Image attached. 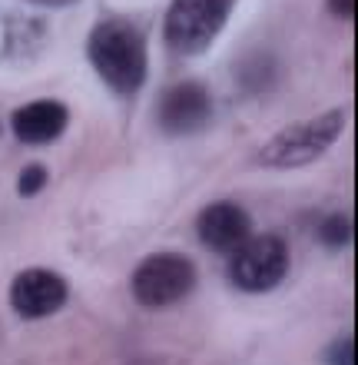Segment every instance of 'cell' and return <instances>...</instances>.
<instances>
[{
  "mask_svg": "<svg viewBox=\"0 0 358 365\" xmlns=\"http://www.w3.org/2000/svg\"><path fill=\"white\" fill-rule=\"evenodd\" d=\"M47 180H50L47 166L43 163H27L17 176V192L23 196V200H33V196H40V192L47 190Z\"/></svg>",
  "mask_w": 358,
  "mask_h": 365,
  "instance_id": "cell-11",
  "label": "cell"
},
{
  "mask_svg": "<svg viewBox=\"0 0 358 365\" xmlns=\"http://www.w3.org/2000/svg\"><path fill=\"white\" fill-rule=\"evenodd\" d=\"M325 365H355V336H342L325 349Z\"/></svg>",
  "mask_w": 358,
  "mask_h": 365,
  "instance_id": "cell-12",
  "label": "cell"
},
{
  "mask_svg": "<svg viewBox=\"0 0 358 365\" xmlns=\"http://www.w3.org/2000/svg\"><path fill=\"white\" fill-rule=\"evenodd\" d=\"M213 120V96L199 80H179L159 96L156 123L169 136H193Z\"/></svg>",
  "mask_w": 358,
  "mask_h": 365,
  "instance_id": "cell-7",
  "label": "cell"
},
{
  "mask_svg": "<svg viewBox=\"0 0 358 365\" xmlns=\"http://www.w3.org/2000/svg\"><path fill=\"white\" fill-rule=\"evenodd\" d=\"M329 10L339 20H352L355 17V0H329Z\"/></svg>",
  "mask_w": 358,
  "mask_h": 365,
  "instance_id": "cell-13",
  "label": "cell"
},
{
  "mask_svg": "<svg viewBox=\"0 0 358 365\" xmlns=\"http://www.w3.org/2000/svg\"><path fill=\"white\" fill-rule=\"evenodd\" d=\"M70 123V110L60 100H30V103L17 106L10 116V130L20 143L30 146H47L63 136Z\"/></svg>",
  "mask_w": 358,
  "mask_h": 365,
  "instance_id": "cell-9",
  "label": "cell"
},
{
  "mask_svg": "<svg viewBox=\"0 0 358 365\" xmlns=\"http://www.w3.org/2000/svg\"><path fill=\"white\" fill-rule=\"evenodd\" d=\"M7 299H10V309H14L20 319H30V322H33V319L57 316L60 309L67 306L70 286L60 272L43 269V266H30V269L14 276Z\"/></svg>",
  "mask_w": 358,
  "mask_h": 365,
  "instance_id": "cell-6",
  "label": "cell"
},
{
  "mask_svg": "<svg viewBox=\"0 0 358 365\" xmlns=\"http://www.w3.org/2000/svg\"><path fill=\"white\" fill-rule=\"evenodd\" d=\"M233 0H173L163 20V40L176 57H199L216 43Z\"/></svg>",
  "mask_w": 358,
  "mask_h": 365,
  "instance_id": "cell-3",
  "label": "cell"
},
{
  "mask_svg": "<svg viewBox=\"0 0 358 365\" xmlns=\"http://www.w3.org/2000/svg\"><path fill=\"white\" fill-rule=\"evenodd\" d=\"M285 276H289V246L275 232L249 236L239 250L229 252V282L239 292L262 296L272 292Z\"/></svg>",
  "mask_w": 358,
  "mask_h": 365,
  "instance_id": "cell-5",
  "label": "cell"
},
{
  "mask_svg": "<svg viewBox=\"0 0 358 365\" xmlns=\"http://www.w3.org/2000/svg\"><path fill=\"white\" fill-rule=\"evenodd\" d=\"M345 123H349V113L342 106L325 110L319 116H309L302 123H292L262 143L256 163L265 166V170H299V166H309L339 143V136L345 133Z\"/></svg>",
  "mask_w": 358,
  "mask_h": 365,
  "instance_id": "cell-2",
  "label": "cell"
},
{
  "mask_svg": "<svg viewBox=\"0 0 358 365\" xmlns=\"http://www.w3.org/2000/svg\"><path fill=\"white\" fill-rule=\"evenodd\" d=\"M196 236H199V242L206 250L229 256V252L239 250L242 242L252 236V220L239 202H229V200L209 202L199 212V220H196Z\"/></svg>",
  "mask_w": 358,
  "mask_h": 365,
  "instance_id": "cell-8",
  "label": "cell"
},
{
  "mask_svg": "<svg viewBox=\"0 0 358 365\" xmlns=\"http://www.w3.org/2000/svg\"><path fill=\"white\" fill-rule=\"evenodd\" d=\"M27 4H37V7H70L77 0H27Z\"/></svg>",
  "mask_w": 358,
  "mask_h": 365,
  "instance_id": "cell-14",
  "label": "cell"
},
{
  "mask_svg": "<svg viewBox=\"0 0 358 365\" xmlns=\"http://www.w3.org/2000/svg\"><path fill=\"white\" fill-rule=\"evenodd\" d=\"M199 269L183 252H153L130 276V292L143 309H169L193 296Z\"/></svg>",
  "mask_w": 358,
  "mask_h": 365,
  "instance_id": "cell-4",
  "label": "cell"
},
{
  "mask_svg": "<svg viewBox=\"0 0 358 365\" xmlns=\"http://www.w3.org/2000/svg\"><path fill=\"white\" fill-rule=\"evenodd\" d=\"M87 57L97 77L117 96H133L143 90L149 73V50L136 24L123 17L100 20L87 37Z\"/></svg>",
  "mask_w": 358,
  "mask_h": 365,
  "instance_id": "cell-1",
  "label": "cell"
},
{
  "mask_svg": "<svg viewBox=\"0 0 358 365\" xmlns=\"http://www.w3.org/2000/svg\"><path fill=\"white\" fill-rule=\"evenodd\" d=\"M319 242L329 246V250H345L355 240V222H352L349 212H329L325 220L319 222Z\"/></svg>",
  "mask_w": 358,
  "mask_h": 365,
  "instance_id": "cell-10",
  "label": "cell"
}]
</instances>
